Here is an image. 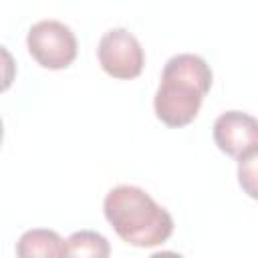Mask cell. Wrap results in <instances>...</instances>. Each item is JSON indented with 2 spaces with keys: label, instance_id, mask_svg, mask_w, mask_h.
<instances>
[{
  "label": "cell",
  "instance_id": "cell-1",
  "mask_svg": "<svg viewBox=\"0 0 258 258\" xmlns=\"http://www.w3.org/2000/svg\"><path fill=\"white\" fill-rule=\"evenodd\" d=\"M212 79V69L200 54L179 52L167 58L153 97L155 117L167 127L189 125L200 113Z\"/></svg>",
  "mask_w": 258,
  "mask_h": 258
},
{
  "label": "cell",
  "instance_id": "cell-4",
  "mask_svg": "<svg viewBox=\"0 0 258 258\" xmlns=\"http://www.w3.org/2000/svg\"><path fill=\"white\" fill-rule=\"evenodd\" d=\"M97 58L101 69L121 81H129L141 75L145 64V52L133 32L123 26L109 28L97 46Z\"/></svg>",
  "mask_w": 258,
  "mask_h": 258
},
{
  "label": "cell",
  "instance_id": "cell-9",
  "mask_svg": "<svg viewBox=\"0 0 258 258\" xmlns=\"http://www.w3.org/2000/svg\"><path fill=\"white\" fill-rule=\"evenodd\" d=\"M149 258H183V256L173 250H161V252H153Z\"/></svg>",
  "mask_w": 258,
  "mask_h": 258
},
{
  "label": "cell",
  "instance_id": "cell-8",
  "mask_svg": "<svg viewBox=\"0 0 258 258\" xmlns=\"http://www.w3.org/2000/svg\"><path fill=\"white\" fill-rule=\"evenodd\" d=\"M238 183L248 198L258 200V151L238 161Z\"/></svg>",
  "mask_w": 258,
  "mask_h": 258
},
{
  "label": "cell",
  "instance_id": "cell-5",
  "mask_svg": "<svg viewBox=\"0 0 258 258\" xmlns=\"http://www.w3.org/2000/svg\"><path fill=\"white\" fill-rule=\"evenodd\" d=\"M218 149L234 159H246L258 151V119L244 111L218 115L212 127Z\"/></svg>",
  "mask_w": 258,
  "mask_h": 258
},
{
  "label": "cell",
  "instance_id": "cell-3",
  "mask_svg": "<svg viewBox=\"0 0 258 258\" xmlns=\"http://www.w3.org/2000/svg\"><path fill=\"white\" fill-rule=\"evenodd\" d=\"M26 48L30 56L44 69L60 71L73 64L77 58V36L73 28L60 20H38L28 28Z\"/></svg>",
  "mask_w": 258,
  "mask_h": 258
},
{
  "label": "cell",
  "instance_id": "cell-7",
  "mask_svg": "<svg viewBox=\"0 0 258 258\" xmlns=\"http://www.w3.org/2000/svg\"><path fill=\"white\" fill-rule=\"evenodd\" d=\"M109 240L95 230L73 232L67 240V258H109Z\"/></svg>",
  "mask_w": 258,
  "mask_h": 258
},
{
  "label": "cell",
  "instance_id": "cell-6",
  "mask_svg": "<svg viewBox=\"0 0 258 258\" xmlns=\"http://www.w3.org/2000/svg\"><path fill=\"white\" fill-rule=\"evenodd\" d=\"M16 258H67V242L54 230L32 228L18 238Z\"/></svg>",
  "mask_w": 258,
  "mask_h": 258
},
{
  "label": "cell",
  "instance_id": "cell-2",
  "mask_svg": "<svg viewBox=\"0 0 258 258\" xmlns=\"http://www.w3.org/2000/svg\"><path fill=\"white\" fill-rule=\"evenodd\" d=\"M103 214L117 236L137 248H153L173 234L171 214L137 185H115L103 200Z\"/></svg>",
  "mask_w": 258,
  "mask_h": 258
}]
</instances>
